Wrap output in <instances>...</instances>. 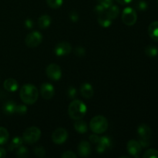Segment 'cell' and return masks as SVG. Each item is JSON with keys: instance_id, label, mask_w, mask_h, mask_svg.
I'll return each instance as SVG.
<instances>
[{"instance_id": "obj_1", "label": "cell", "mask_w": 158, "mask_h": 158, "mask_svg": "<svg viewBox=\"0 0 158 158\" xmlns=\"http://www.w3.org/2000/svg\"><path fill=\"white\" fill-rule=\"evenodd\" d=\"M19 96L22 101L26 104H34L38 100V89L31 83H26L21 87Z\"/></svg>"}, {"instance_id": "obj_2", "label": "cell", "mask_w": 158, "mask_h": 158, "mask_svg": "<svg viewBox=\"0 0 158 158\" xmlns=\"http://www.w3.org/2000/svg\"><path fill=\"white\" fill-rule=\"evenodd\" d=\"M86 104L80 100H73L68 107V114L71 119L74 120L82 119L86 114Z\"/></svg>"}, {"instance_id": "obj_3", "label": "cell", "mask_w": 158, "mask_h": 158, "mask_svg": "<svg viewBox=\"0 0 158 158\" xmlns=\"http://www.w3.org/2000/svg\"><path fill=\"white\" fill-rule=\"evenodd\" d=\"M109 123L107 119L101 115L96 116L91 119L89 122V128L93 133L97 134H101L108 129Z\"/></svg>"}, {"instance_id": "obj_4", "label": "cell", "mask_w": 158, "mask_h": 158, "mask_svg": "<svg viewBox=\"0 0 158 158\" xmlns=\"http://www.w3.org/2000/svg\"><path fill=\"white\" fill-rule=\"evenodd\" d=\"M41 137V131L37 127H30L25 130L23 134V140L28 144L36 143Z\"/></svg>"}, {"instance_id": "obj_5", "label": "cell", "mask_w": 158, "mask_h": 158, "mask_svg": "<svg viewBox=\"0 0 158 158\" xmlns=\"http://www.w3.org/2000/svg\"><path fill=\"white\" fill-rule=\"evenodd\" d=\"M122 21L127 26H134L137 20V15L136 11L132 7H127L122 12Z\"/></svg>"}, {"instance_id": "obj_6", "label": "cell", "mask_w": 158, "mask_h": 158, "mask_svg": "<svg viewBox=\"0 0 158 158\" xmlns=\"http://www.w3.org/2000/svg\"><path fill=\"white\" fill-rule=\"evenodd\" d=\"M43 41V35L39 31H33L26 35L25 43L29 48H35Z\"/></svg>"}, {"instance_id": "obj_7", "label": "cell", "mask_w": 158, "mask_h": 158, "mask_svg": "<svg viewBox=\"0 0 158 158\" xmlns=\"http://www.w3.org/2000/svg\"><path fill=\"white\" fill-rule=\"evenodd\" d=\"M46 73L50 80L58 81L62 77V69L56 63H51L46 67Z\"/></svg>"}, {"instance_id": "obj_8", "label": "cell", "mask_w": 158, "mask_h": 158, "mask_svg": "<svg viewBox=\"0 0 158 158\" xmlns=\"http://www.w3.org/2000/svg\"><path fill=\"white\" fill-rule=\"evenodd\" d=\"M52 140L56 144H62L65 143L68 138V132L65 128L58 127L52 132Z\"/></svg>"}, {"instance_id": "obj_9", "label": "cell", "mask_w": 158, "mask_h": 158, "mask_svg": "<svg viewBox=\"0 0 158 158\" xmlns=\"http://www.w3.org/2000/svg\"><path fill=\"white\" fill-rule=\"evenodd\" d=\"M98 145L97 146V151L99 154H103L108 150L110 149L113 146L112 140L107 136H103L100 137V140H99Z\"/></svg>"}, {"instance_id": "obj_10", "label": "cell", "mask_w": 158, "mask_h": 158, "mask_svg": "<svg viewBox=\"0 0 158 158\" xmlns=\"http://www.w3.org/2000/svg\"><path fill=\"white\" fill-rule=\"evenodd\" d=\"M72 51V46L67 42H61L56 46L54 52L57 56H64L69 55Z\"/></svg>"}, {"instance_id": "obj_11", "label": "cell", "mask_w": 158, "mask_h": 158, "mask_svg": "<svg viewBox=\"0 0 158 158\" xmlns=\"http://www.w3.org/2000/svg\"><path fill=\"white\" fill-rule=\"evenodd\" d=\"M127 150L131 156L134 157H138L141 152L142 147L137 140H131L127 143Z\"/></svg>"}, {"instance_id": "obj_12", "label": "cell", "mask_w": 158, "mask_h": 158, "mask_svg": "<svg viewBox=\"0 0 158 158\" xmlns=\"http://www.w3.org/2000/svg\"><path fill=\"white\" fill-rule=\"evenodd\" d=\"M40 94L45 100H50L55 94V88L49 83H43L40 86Z\"/></svg>"}, {"instance_id": "obj_13", "label": "cell", "mask_w": 158, "mask_h": 158, "mask_svg": "<svg viewBox=\"0 0 158 158\" xmlns=\"http://www.w3.org/2000/svg\"><path fill=\"white\" fill-rule=\"evenodd\" d=\"M137 134L140 137V140H151L152 131L148 124L142 123L137 128Z\"/></svg>"}, {"instance_id": "obj_14", "label": "cell", "mask_w": 158, "mask_h": 158, "mask_svg": "<svg viewBox=\"0 0 158 158\" xmlns=\"http://www.w3.org/2000/svg\"><path fill=\"white\" fill-rule=\"evenodd\" d=\"M91 146L90 143L86 140H82L78 145L77 148V152L80 157H87L91 154Z\"/></svg>"}, {"instance_id": "obj_15", "label": "cell", "mask_w": 158, "mask_h": 158, "mask_svg": "<svg viewBox=\"0 0 158 158\" xmlns=\"http://www.w3.org/2000/svg\"><path fill=\"white\" fill-rule=\"evenodd\" d=\"M80 94L83 97L86 99L92 98L94 96V90L92 85L89 83H84L80 86Z\"/></svg>"}, {"instance_id": "obj_16", "label": "cell", "mask_w": 158, "mask_h": 158, "mask_svg": "<svg viewBox=\"0 0 158 158\" xmlns=\"http://www.w3.org/2000/svg\"><path fill=\"white\" fill-rule=\"evenodd\" d=\"M3 86L5 89L9 92H15L19 88V83L15 79L8 78L4 81Z\"/></svg>"}, {"instance_id": "obj_17", "label": "cell", "mask_w": 158, "mask_h": 158, "mask_svg": "<svg viewBox=\"0 0 158 158\" xmlns=\"http://www.w3.org/2000/svg\"><path fill=\"white\" fill-rule=\"evenodd\" d=\"M73 127L75 131H77V133H79V134H85V133L87 132L88 131L87 123H86L84 120H82V119L75 120Z\"/></svg>"}, {"instance_id": "obj_18", "label": "cell", "mask_w": 158, "mask_h": 158, "mask_svg": "<svg viewBox=\"0 0 158 158\" xmlns=\"http://www.w3.org/2000/svg\"><path fill=\"white\" fill-rule=\"evenodd\" d=\"M97 21H98L99 24L103 28L109 27V26H110L111 24H112V19L106 15V12L98 15Z\"/></svg>"}, {"instance_id": "obj_19", "label": "cell", "mask_w": 158, "mask_h": 158, "mask_svg": "<svg viewBox=\"0 0 158 158\" xmlns=\"http://www.w3.org/2000/svg\"><path fill=\"white\" fill-rule=\"evenodd\" d=\"M148 34L154 41L158 42V21L153 22L148 27Z\"/></svg>"}, {"instance_id": "obj_20", "label": "cell", "mask_w": 158, "mask_h": 158, "mask_svg": "<svg viewBox=\"0 0 158 158\" xmlns=\"http://www.w3.org/2000/svg\"><path fill=\"white\" fill-rule=\"evenodd\" d=\"M51 23H52V19L49 15H43L39 18L38 26L40 29H46L50 26Z\"/></svg>"}, {"instance_id": "obj_21", "label": "cell", "mask_w": 158, "mask_h": 158, "mask_svg": "<svg viewBox=\"0 0 158 158\" xmlns=\"http://www.w3.org/2000/svg\"><path fill=\"white\" fill-rule=\"evenodd\" d=\"M15 107L16 104L13 101H8L3 106V111L6 115H12L14 113H15Z\"/></svg>"}, {"instance_id": "obj_22", "label": "cell", "mask_w": 158, "mask_h": 158, "mask_svg": "<svg viewBox=\"0 0 158 158\" xmlns=\"http://www.w3.org/2000/svg\"><path fill=\"white\" fill-rule=\"evenodd\" d=\"M106 13L113 20L114 19L117 18V16L119 15V14H120V9H119L117 6L112 5L108 9H106Z\"/></svg>"}, {"instance_id": "obj_23", "label": "cell", "mask_w": 158, "mask_h": 158, "mask_svg": "<svg viewBox=\"0 0 158 158\" xmlns=\"http://www.w3.org/2000/svg\"><path fill=\"white\" fill-rule=\"evenodd\" d=\"M23 143V138L19 137H14L12 140V141L9 143V147H8V150L9 151H13L14 150H16L19 146H21Z\"/></svg>"}, {"instance_id": "obj_24", "label": "cell", "mask_w": 158, "mask_h": 158, "mask_svg": "<svg viewBox=\"0 0 158 158\" xmlns=\"http://www.w3.org/2000/svg\"><path fill=\"white\" fill-rule=\"evenodd\" d=\"M9 138V134L7 129L3 127H0V145L7 143Z\"/></svg>"}, {"instance_id": "obj_25", "label": "cell", "mask_w": 158, "mask_h": 158, "mask_svg": "<svg viewBox=\"0 0 158 158\" xmlns=\"http://www.w3.org/2000/svg\"><path fill=\"white\" fill-rule=\"evenodd\" d=\"M15 155H16L18 157L25 158L28 157V155H29V151H28L27 148L21 145V146L19 147V148L16 149Z\"/></svg>"}, {"instance_id": "obj_26", "label": "cell", "mask_w": 158, "mask_h": 158, "mask_svg": "<svg viewBox=\"0 0 158 158\" xmlns=\"http://www.w3.org/2000/svg\"><path fill=\"white\" fill-rule=\"evenodd\" d=\"M145 53L147 56L150 57H154L157 56L158 54V49L156 48V46L150 45L145 48Z\"/></svg>"}, {"instance_id": "obj_27", "label": "cell", "mask_w": 158, "mask_h": 158, "mask_svg": "<svg viewBox=\"0 0 158 158\" xmlns=\"http://www.w3.org/2000/svg\"><path fill=\"white\" fill-rule=\"evenodd\" d=\"M134 6H135V8L137 10L141 11V12H144L148 9V2L144 0H138V1L136 2Z\"/></svg>"}, {"instance_id": "obj_28", "label": "cell", "mask_w": 158, "mask_h": 158, "mask_svg": "<svg viewBox=\"0 0 158 158\" xmlns=\"http://www.w3.org/2000/svg\"><path fill=\"white\" fill-rule=\"evenodd\" d=\"M46 3L51 9H56L61 7L63 0H46Z\"/></svg>"}, {"instance_id": "obj_29", "label": "cell", "mask_w": 158, "mask_h": 158, "mask_svg": "<svg viewBox=\"0 0 158 158\" xmlns=\"http://www.w3.org/2000/svg\"><path fill=\"white\" fill-rule=\"evenodd\" d=\"M33 151L34 154L38 157L43 158L45 157V155H46V151H45L44 148H43V146H40V145L35 147L33 149Z\"/></svg>"}, {"instance_id": "obj_30", "label": "cell", "mask_w": 158, "mask_h": 158, "mask_svg": "<svg viewBox=\"0 0 158 158\" xmlns=\"http://www.w3.org/2000/svg\"><path fill=\"white\" fill-rule=\"evenodd\" d=\"M143 158H158V151L155 149H149L143 155Z\"/></svg>"}, {"instance_id": "obj_31", "label": "cell", "mask_w": 158, "mask_h": 158, "mask_svg": "<svg viewBox=\"0 0 158 158\" xmlns=\"http://www.w3.org/2000/svg\"><path fill=\"white\" fill-rule=\"evenodd\" d=\"M15 113H17L19 115L23 116L27 113V107L26 106L23 104H19L16 105V107H15Z\"/></svg>"}, {"instance_id": "obj_32", "label": "cell", "mask_w": 158, "mask_h": 158, "mask_svg": "<svg viewBox=\"0 0 158 158\" xmlns=\"http://www.w3.org/2000/svg\"><path fill=\"white\" fill-rule=\"evenodd\" d=\"M66 94H67L68 97H69V99L76 98L77 94V89H76L75 87H73V86H69V87L68 88L67 91H66Z\"/></svg>"}, {"instance_id": "obj_33", "label": "cell", "mask_w": 158, "mask_h": 158, "mask_svg": "<svg viewBox=\"0 0 158 158\" xmlns=\"http://www.w3.org/2000/svg\"><path fill=\"white\" fill-rule=\"evenodd\" d=\"M74 53L77 56H84L86 55V49L83 47V46H77L74 49Z\"/></svg>"}, {"instance_id": "obj_34", "label": "cell", "mask_w": 158, "mask_h": 158, "mask_svg": "<svg viewBox=\"0 0 158 158\" xmlns=\"http://www.w3.org/2000/svg\"><path fill=\"white\" fill-rule=\"evenodd\" d=\"M99 4L103 6L105 9H108L110 6H111L114 3V0H98Z\"/></svg>"}, {"instance_id": "obj_35", "label": "cell", "mask_w": 158, "mask_h": 158, "mask_svg": "<svg viewBox=\"0 0 158 158\" xmlns=\"http://www.w3.org/2000/svg\"><path fill=\"white\" fill-rule=\"evenodd\" d=\"M62 158H77V155L74 152L71 151H65L61 155Z\"/></svg>"}, {"instance_id": "obj_36", "label": "cell", "mask_w": 158, "mask_h": 158, "mask_svg": "<svg viewBox=\"0 0 158 158\" xmlns=\"http://www.w3.org/2000/svg\"><path fill=\"white\" fill-rule=\"evenodd\" d=\"M106 12V9L100 4L97 5V6H95V8H94V12L97 13V15H100V14L103 13V12Z\"/></svg>"}, {"instance_id": "obj_37", "label": "cell", "mask_w": 158, "mask_h": 158, "mask_svg": "<svg viewBox=\"0 0 158 158\" xmlns=\"http://www.w3.org/2000/svg\"><path fill=\"white\" fill-rule=\"evenodd\" d=\"M69 19L73 23H77L79 20V15L76 11H72V12L69 13Z\"/></svg>"}, {"instance_id": "obj_38", "label": "cell", "mask_w": 158, "mask_h": 158, "mask_svg": "<svg viewBox=\"0 0 158 158\" xmlns=\"http://www.w3.org/2000/svg\"><path fill=\"white\" fill-rule=\"evenodd\" d=\"M24 25L25 26H26V29H31L33 28L34 22L32 21V19H26V21H25Z\"/></svg>"}, {"instance_id": "obj_39", "label": "cell", "mask_w": 158, "mask_h": 158, "mask_svg": "<svg viewBox=\"0 0 158 158\" xmlns=\"http://www.w3.org/2000/svg\"><path fill=\"white\" fill-rule=\"evenodd\" d=\"M100 137H99L97 134H91V135L89 137V140H90V141L94 143H98L99 140H100Z\"/></svg>"}, {"instance_id": "obj_40", "label": "cell", "mask_w": 158, "mask_h": 158, "mask_svg": "<svg viewBox=\"0 0 158 158\" xmlns=\"http://www.w3.org/2000/svg\"><path fill=\"white\" fill-rule=\"evenodd\" d=\"M119 4H121V5H127V4H129L131 3L133 0H116Z\"/></svg>"}, {"instance_id": "obj_41", "label": "cell", "mask_w": 158, "mask_h": 158, "mask_svg": "<svg viewBox=\"0 0 158 158\" xmlns=\"http://www.w3.org/2000/svg\"><path fill=\"white\" fill-rule=\"evenodd\" d=\"M6 155V150L3 148L0 147V158H4Z\"/></svg>"}, {"instance_id": "obj_42", "label": "cell", "mask_w": 158, "mask_h": 158, "mask_svg": "<svg viewBox=\"0 0 158 158\" xmlns=\"http://www.w3.org/2000/svg\"><path fill=\"white\" fill-rule=\"evenodd\" d=\"M157 4H158V0H157Z\"/></svg>"}]
</instances>
